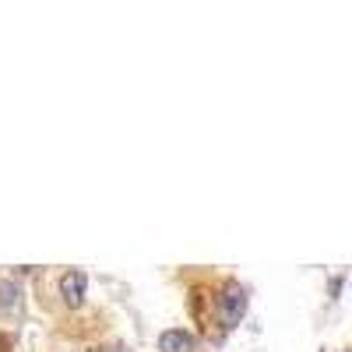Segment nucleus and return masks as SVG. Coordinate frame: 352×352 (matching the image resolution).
<instances>
[{
	"label": "nucleus",
	"instance_id": "obj_1",
	"mask_svg": "<svg viewBox=\"0 0 352 352\" xmlns=\"http://www.w3.org/2000/svg\"><path fill=\"white\" fill-rule=\"evenodd\" d=\"M247 314V289L240 282H226L215 296V317L222 320V328H236Z\"/></svg>",
	"mask_w": 352,
	"mask_h": 352
},
{
	"label": "nucleus",
	"instance_id": "obj_2",
	"mask_svg": "<svg viewBox=\"0 0 352 352\" xmlns=\"http://www.w3.org/2000/svg\"><path fill=\"white\" fill-rule=\"evenodd\" d=\"M85 292H88L85 272H64L60 275V296H64L67 307H81L85 303Z\"/></svg>",
	"mask_w": 352,
	"mask_h": 352
},
{
	"label": "nucleus",
	"instance_id": "obj_3",
	"mask_svg": "<svg viewBox=\"0 0 352 352\" xmlns=\"http://www.w3.org/2000/svg\"><path fill=\"white\" fill-rule=\"evenodd\" d=\"M197 349V335L184 331V328H169L159 335V352H194Z\"/></svg>",
	"mask_w": 352,
	"mask_h": 352
},
{
	"label": "nucleus",
	"instance_id": "obj_4",
	"mask_svg": "<svg viewBox=\"0 0 352 352\" xmlns=\"http://www.w3.org/2000/svg\"><path fill=\"white\" fill-rule=\"evenodd\" d=\"M21 310V289L11 278H0V317H14Z\"/></svg>",
	"mask_w": 352,
	"mask_h": 352
},
{
	"label": "nucleus",
	"instance_id": "obj_5",
	"mask_svg": "<svg viewBox=\"0 0 352 352\" xmlns=\"http://www.w3.org/2000/svg\"><path fill=\"white\" fill-rule=\"evenodd\" d=\"M106 352H127L124 345H113V349H106Z\"/></svg>",
	"mask_w": 352,
	"mask_h": 352
}]
</instances>
